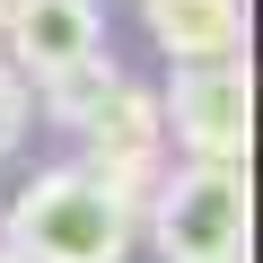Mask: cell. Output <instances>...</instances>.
I'll return each instance as SVG.
<instances>
[{"label":"cell","instance_id":"obj_1","mask_svg":"<svg viewBox=\"0 0 263 263\" xmlns=\"http://www.w3.org/2000/svg\"><path fill=\"white\" fill-rule=\"evenodd\" d=\"M132 237H141V202L88 167H53L0 211V246L27 263H123Z\"/></svg>","mask_w":263,"mask_h":263},{"label":"cell","instance_id":"obj_2","mask_svg":"<svg viewBox=\"0 0 263 263\" xmlns=\"http://www.w3.org/2000/svg\"><path fill=\"white\" fill-rule=\"evenodd\" d=\"M141 237L158 246V263H246L254 237V202H246V167H176L141 193Z\"/></svg>","mask_w":263,"mask_h":263},{"label":"cell","instance_id":"obj_3","mask_svg":"<svg viewBox=\"0 0 263 263\" xmlns=\"http://www.w3.org/2000/svg\"><path fill=\"white\" fill-rule=\"evenodd\" d=\"M167 132L184 158L211 167H246V132H254V79L246 62H176V88L158 97Z\"/></svg>","mask_w":263,"mask_h":263},{"label":"cell","instance_id":"obj_4","mask_svg":"<svg viewBox=\"0 0 263 263\" xmlns=\"http://www.w3.org/2000/svg\"><path fill=\"white\" fill-rule=\"evenodd\" d=\"M79 132V141H88V176H105L114 193H132V202H141L167 167V114H158V88H141V79H105V97L70 123Z\"/></svg>","mask_w":263,"mask_h":263},{"label":"cell","instance_id":"obj_5","mask_svg":"<svg viewBox=\"0 0 263 263\" xmlns=\"http://www.w3.org/2000/svg\"><path fill=\"white\" fill-rule=\"evenodd\" d=\"M0 35H9V70L35 88L88 53H105V9L97 0H9L0 9Z\"/></svg>","mask_w":263,"mask_h":263},{"label":"cell","instance_id":"obj_6","mask_svg":"<svg viewBox=\"0 0 263 263\" xmlns=\"http://www.w3.org/2000/svg\"><path fill=\"white\" fill-rule=\"evenodd\" d=\"M141 18L167 62H237L246 53V0H141Z\"/></svg>","mask_w":263,"mask_h":263},{"label":"cell","instance_id":"obj_7","mask_svg":"<svg viewBox=\"0 0 263 263\" xmlns=\"http://www.w3.org/2000/svg\"><path fill=\"white\" fill-rule=\"evenodd\" d=\"M105 79H114V62H105V53H88V62H70V70L35 79V97H44V114H53V123H79V114L105 97Z\"/></svg>","mask_w":263,"mask_h":263},{"label":"cell","instance_id":"obj_8","mask_svg":"<svg viewBox=\"0 0 263 263\" xmlns=\"http://www.w3.org/2000/svg\"><path fill=\"white\" fill-rule=\"evenodd\" d=\"M27 114H35V97H27V79L0 62V158H9L18 141H27Z\"/></svg>","mask_w":263,"mask_h":263},{"label":"cell","instance_id":"obj_9","mask_svg":"<svg viewBox=\"0 0 263 263\" xmlns=\"http://www.w3.org/2000/svg\"><path fill=\"white\" fill-rule=\"evenodd\" d=\"M0 263H27V254H9V246H0Z\"/></svg>","mask_w":263,"mask_h":263},{"label":"cell","instance_id":"obj_10","mask_svg":"<svg viewBox=\"0 0 263 263\" xmlns=\"http://www.w3.org/2000/svg\"><path fill=\"white\" fill-rule=\"evenodd\" d=\"M0 9H9V0H0Z\"/></svg>","mask_w":263,"mask_h":263}]
</instances>
